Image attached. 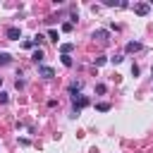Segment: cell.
<instances>
[{"label": "cell", "mask_w": 153, "mask_h": 153, "mask_svg": "<svg viewBox=\"0 0 153 153\" xmlns=\"http://www.w3.org/2000/svg\"><path fill=\"white\" fill-rule=\"evenodd\" d=\"M62 65H65V67H72V57H69V55H62Z\"/></svg>", "instance_id": "obj_12"}, {"label": "cell", "mask_w": 153, "mask_h": 153, "mask_svg": "<svg viewBox=\"0 0 153 153\" xmlns=\"http://www.w3.org/2000/svg\"><path fill=\"white\" fill-rule=\"evenodd\" d=\"M151 74H153V67H151Z\"/></svg>", "instance_id": "obj_20"}, {"label": "cell", "mask_w": 153, "mask_h": 153, "mask_svg": "<svg viewBox=\"0 0 153 153\" xmlns=\"http://www.w3.org/2000/svg\"><path fill=\"white\" fill-rule=\"evenodd\" d=\"M10 62H12L10 53H2V50H0V65H10Z\"/></svg>", "instance_id": "obj_9"}, {"label": "cell", "mask_w": 153, "mask_h": 153, "mask_svg": "<svg viewBox=\"0 0 153 153\" xmlns=\"http://www.w3.org/2000/svg\"><path fill=\"white\" fill-rule=\"evenodd\" d=\"M48 41H57V31L50 29V31H48Z\"/></svg>", "instance_id": "obj_15"}, {"label": "cell", "mask_w": 153, "mask_h": 153, "mask_svg": "<svg viewBox=\"0 0 153 153\" xmlns=\"http://www.w3.org/2000/svg\"><path fill=\"white\" fill-rule=\"evenodd\" d=\"M105 7H120L117 0H105Z\"/></svg>", "instance_id": "obj_13"}, {"label": "cell", "mask_w": 153, "mask_h": 153, "mask_svg": "<svg viewBox=\"0 0 153 153\" xmlns=\"http://www.w3.org/2000/svg\"><path fill=\"white\" fill-rule=\"evenodd\" d=\"M148 10H151V5H148V2H139V5H134V12H136L139 17H146V14H148Z\"/></svg>", "instance_id": "obj_2"}, {"label": "cell", "mask_w": 153, "mask_h": 153, "mask_svg": "<svg viewBox=\"0 0 153 153\" xmlns=\"http://www.w3.org/2000/svg\"><path fill=\"white\" fill-rule=\"evenodd\" d=\"M91 100L86 98V96H74V110H81V108H86Z\"/></svg>", "instance_id": "obj_3"}, {"label": "cell", "mask_w": 153, "mask_h": 153, "mask_svg": "<svg viewBox=\"0 0 153 153\" xmlns=\"http://www.w3.org/2000/svg\"><path fill=\"white\" fill-rule=\"evenodd\" d=\"M43 41H45V36H41V33H36V36H33V43H36V45H41Z\"/></svg>", "instance_id": "obj_11"}, {"label": "cell", "mask_w": 153, "mask_h": 153, "mask_svg": "<svg viewBox=\"0 0 153 153\" xmlns=\"http://www.w3.org/2000/svg\"><path fill=\"white\" fill-rule=\"evenodd\" d=\"M7 100H10V96H7L5 91H0V103H7Z\"/></svg>", "instance_id": "obj_19"}, {"label": "cell", "mask_w": 153, "mask_h": 153, "mask_svg": "<svg viewBox=\"0 0 153 153\" xmlns=\"http://www.w3.org/2000/svg\"><path fill=\"white\" fill-rule=\"evenodd\" d=\"M38 74H41V76H45V79H50L55 72H53V67H45V65H41V67H38Z\"/></svg>", "instance_id": "obj_5"}, {"label": "cell", "mask_w": 153, "mask_h": 153, "mask_svg": "<svg viewBox=\"0 0 153 153\" xmlns=\"http://www.w3.org/2000/svg\"><path fill=\"white\" fill-rule=\"evenodd\" d=\"M79 88H81V84H79V81H76V84H72V86H69V91H72V93H74V96H76V91H79Z\"/></svg>", "instance_id": "obj_16"}, {"label": "cell", "mask_w": 153, "mask_h": 153, "mask_svg": "<svg viewBox=\"0 0 153 153\" xmlns=\"http://www.w3.org/2000/svg\"><path fill=\"white\" fill-rule=\"evenodd\" d=\"M124 50H127V53H136V50H141V43H139V41H129Z\"/></svg>", "instance_id": "obj_6"}, {"label": "cell", "mask_w": 153, "mask_h": 153, "mask_svg": "<svg viewBox=\"0 0 153 153\" xmlns=\"http://www.w3.org/2000/svg\"><path fill=\"white\" fill-rule=\"evenodd\" d=\"M105 62H108V57H103V55H100V57H96V65H98V67H100V65H105Z\"/></svg>", "instance_id": "obj_18"}, {"label": "cell", "mask_w": 153, "mask_h": 153, "mask_svg": "<svg viewBox=\"0 0 153 153\" xmlns=\"http://www.w3.org/2000/svg\"><path fill=\"white\" fill-rule=\"evenodd\" d=\"M31 60H33L36 65H41V62H43V50H41V48H38V50H33V55H31Z\"/></svg>", "instance_id": "obj_8"}, {"label": "cell", "mask_w": 153, "mask_h": 153, "mask_svg": "<svg viewBox=\"0 0 153 153\" xmlns=\"http://www.w3.org/2000/svg\"><path fill=\"white\" fill-rule=\"evenodd\" d=\"M96 110H100V112H105V110H110V103H98V105H96Z\"/></svg>", "instance_id": "obj_10"}, {"label": "cell", "mask_w": 153, "mask_h": 153, "mask_svg": "<svg viewBox=\"0 0 153 153\" xmlns=\"http://www.w3.org/2000/svg\"><path fill=\"white\" fill-rule=\"evenodd\" d=\"M72 50H74V43H62V45H60V53H62V55H69Z\"/></svg>", "instance_id": "obj_7"}, {"label": "cell", "mask_w": 153, "mask_h": 153, "mask_svg": "<svg viewBox=\"0 0 153 153\" xmlns=\"http://www.w3.org/2000/svg\"><path fill=\"white\" fill-rule=\"evenodd\" d=\"M93 38H98V41H108V38H110V31H108V29H96V31H93Z\"/></svg>", "instance_id": "obj_4"}, {"label": "cell", "mask_w": 153, "mask_h": 153, "mask_svg": "<svg viewBox=\"0 0 153 153\" xmlns=\"http://www.w3.org/2000/svg\"><path fill=\"white\" fill-rule=\"evenodd\" d=\"M5 38L7 41H19L22 38V29L19 26H7L5 29Z\"/></svg>", "instance_id": "obj_1"}, {"label": "cell", "mask_w": 153, "mask_h": 153, "mask_svg": "<svg viewBox=\"0 0 153 153\" xmlns=\"http://www.w3.org/2000/svg\"><path fill=\"white\" fill-rule=\"evenodd\" d=\"M105 91H108L105 84H98V86H96V93H105Z\"/></svg>", "instance_id": "obj_17"}, {"label": "cell", "mask_w": 153, "mask_h": 153, "mask_svg": "<svg viewBox=\"0 0 153 153\" xmlns=\"http://www.w3.org/2000/svg\"><path fill=\"white\" fill-rule=\"evenodd\" d=\"M72 29H74L72 22H65V24H62V31H72Z\"/></svg>", "instance_id": "obj_14"}, {"label": "cell", "mask_w": 153, "mask_h": 153, "mask_svg": "<svg viewBox=\"0 0 153 153\" xmlns=\"http://www.w3.org/2000/svg\"><path fill=\"white\" fill-rule=\"evenodd\" d=\"M0 84H2V76H0Z\"/></svg>", "instance_id": "obj_21"}]
</instances>
